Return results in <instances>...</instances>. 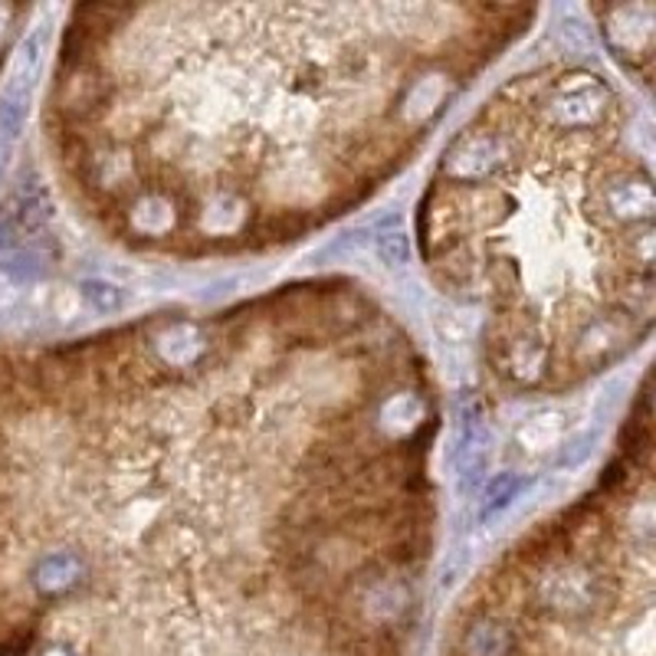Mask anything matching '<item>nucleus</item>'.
<instances>
[{
    "label": "nucleus",
    "instance_id": "f257e3e1",
    "mask_svg": "<svg viewBox=\"0 0 656 656\" xmlns=\"http://www.w3.org/2000/svg\"><path fill=\"white\" fill-rule=\"evenodd\" d=\"M437 437L345 276L0 345V656H410Z\"/></svg>",
    "mask_w": 656,
    "mask_h": 656
},
{
    "label": "nucleus",
    "instance_id": "f03ea898",
    "mask_svg": "<svg viewBox=\"0 0 656 656\" xmlns=\"http://www.w3.org/2000/svg\"><path fill=\"white\" fill-rule=\"evenodd\" d=\"M531 20L523 3H82L43 129L106 240L266 254L381 191Z\"/></svg>",
    "mask_w": 656,
    "mask_h": 656
},
{
    "label": "nucleus",
    "instance_id": "7ed1b4c3",
    "mask_svg": "<svg viewBox=\"0 0 656 656\" xmlns=\"http://www.w3.org/2000/svg\"><path fill=\"white\" fill-rule=\"evenodd\" d=\"M627 126L600 72L538 66L454 135L417 200L420 260L483 312L503 391H575L654 328V178Z\"/></svg>",
    "mask_w": 656,
    "mask_h": 656
},
{
    "label": "nucleus",
    "instance_id": "20e7f679",
    "mask_svg": "<svg viewBox=\"0 0 656 656\" xmlns=\"http://www.w3.org/2000/svg\"><path fill=\"white\" fill-rule=\"evenodd\" d=\"M654 523L644 385L597 483L466 590L444 656H654Z\"/></svg>",
    "mask_w": 656,
    "mask_h": 656
},
{
    "label": "nucleus",
    "instance_id": "39448f33",
    "mask_svg": "<svg viewBox=\"0 0 656 656\" xmlns=\"http://www.w3.org/2000/svg\"><path fill=\"white\" fill-rule=\"evenodd\" d=\"M600 30L607 37L610 53L627 66L644 86L654 76V3H624V7H597Z\"/></svg>",
    "mask_w": 656,
    "mask_h": 656
},
{
    "label": "nucleus",
    "instance_id": "423d86ee",
    "mask_svg": "<svg viewBox=\"0 0 656 656\" xmlns=\"http://www.w3.org/2000/svg\"><path fill=\"white\" fill-rule=\"evenodd\" d=\"M30 10L20 7V3H0V66L7 60L13 40H17V30H20V20L27 17Z\"/></svg>",
    "mask_w": 656,
    "mask_h": 656
}]
</instances>
